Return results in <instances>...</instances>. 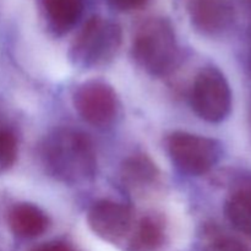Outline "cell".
Here are the masks:
<instances>
[{
  "instance_id": "cell-6",
  "label": "cell",
  "mask_w": 251,
  "mask_h": 251,
  "mask_svg": "<svg viewBox=\"0 0 251 251\" xmlns=\"http://www.w3.org/2000/svg\"><path fill=\"white\" fill-rule=\"evenodd\" d=\"M73 103L87 124L100 129L110 126L119 115L117 92L104 81L90 80L81 83L74 92Z\"/></svg>"
},
{
  "instance_id": "cell-9",
  "label": "cell",
  "mask_w": 251,
  "mask_h": 251,
  "mask_svg": "<svg viewBox=\"0 0 251 251\" xmlns=\"http://www.w3.org/2000/svg\"><path fill=\"white\" fill-rule=\"evenodd\" d=\"M123 186L132 195H145L161 180L158 167L147 154L136 153L126 158L120 168Z\"/></svg>"
},
{
  "instance_id": "cell-5",
  "label": "cell",
  "mask_w": 251,
  "mask_h": 251,
  "mask_svg": "<svg viewBox=\"0 0 251 251\" xmlns=\"http://www.w3.org/2000/svg\"><path fill=\"white\" fill-rule=\"evenodd\" d=\"M166 145L174 166L181 173L191 176L208 173L220 162L223 154L220 141L186 131L169 134Z\"/></svg>"
},
{
  "instance_id": "cell-3",
  "label": "cell",
  "mask_w": 251,
  "mask_h": 251,
  "mask_svg": "<svg viewBox=\"0 0 251 251\" xmlns=\"http://www.w3.org/2000/svg\"><path fill=\"white\" fill-rule=\"evenodd\" d=\"M123 43L120 25L102 16L90 17L70 46L71 63L81 69L108 65L117 56Z\"/></svg>"
},
{
  "instance_id": "cell-11",
  "label": "cell",
  "mask_w": 251,
  "mask_h": 251,
  "mask_svg": "<svg viewBox=\"0 0 251 251\" xmlns=\"http://www.w3.org/2000/svg\"><path fill=\"white\" fill-rule=\"evenodd\" d=\"M166 240V222L161 215L147 213L135 222L125 243L126 251H157Z\"/></svg>"
},
{
  "instance_id": "cell-7",
  "label": "cell",
  "mask_w": 251,
  "mask_h": 251,
  "mask_svg": "<svg viewBox=\"0 0 251 251\" xmlns=\"http://www.w3.org/2000/svg\"><path fill=\"white\" fill-rule=\"evenodd\" d=\"M87 223L100 239L112 244H125L134 229L135 218L127 205L104 199L91 206Z\"/></svg>"
},
{
  "instance_id": "cell-19",
  "label": "cell",
  "mask_w": 251,
  "mask_h": 251,
  "mask_svg": "<svg viewBox=\"0 0 251 251\" xmlns=\"http://www.w3.org/2000/svg\"><path fill=\"white\" fill-rule=\"evenodd\" d=\"M249 125H250V130H251V96H250V100H249Z\"/></svg>"
},
{
  "instance_id": "cell-20",
  "label": "cell",
  "mask_w": 251,
  "mask_h": 251,
  "mask_svg": "<svg viewBox=\"0 0 251 251\" xmlns=\"http://www.w3.org/2000/svg\"><path fill=\"white\" fill-rule=\"evenodd\" d=\"M248 1H249V6H250V9H251V0H248Z\"/></svg>"
},
{
  "instance_id": "cell-1",
  "label": "cell",
  "mask_w": 251,
  "mask_h": 251,
  "mask_svg": "<svg viewBox=\"0 0 251 251\" xmlns=\"http://www.w3.org/2000/svg\"><path fill=\"white\" fill-rule=\"evenodd\" d=\"M41 159L47 173L55 180L78 185L97 173V153L87 134L73 127H59L43 140Z\"/></svg>"
},
{
  "instance_id": "cell-16",
  "label": "cell",
  "mask_w": 251,
  "mask_h": 251,
  "mask_svg": "<svg viewBox=\"0 0 251 251\" xmlns=\"http://www.w3.org/2000/svg\"><path fill=\"white\" fill-rule=\"evenodd\" d=\"M108 4L118 11H134L144 7L149 0H107Z\"/></svg>"
},
{
  "instance_id": "cell-2",
  "label": "cell",
  "mask_w": 251,
  "mask_h": 251,
  "mask_svg": "<svg viewBox=\"0 0 251 251\" xmlns=\"http://www.w3.org/2000/svg\"><path fill=\"white\" fill-rule=\"evenodd\" d=\"M131 56L149 75L156 77L169 75L180 59L172 22L164 17H151L142 22L132 38Z\"/></svg>"
},
{
  "instance_id": "cell-17",
  "label": "cell",
  "mask_w": 251,
  "mask_h": 251,
  "mask_svg": "<svg viewBox=\"0 0 251 251\" xmlns=\"http://www.w3.org/2000/svg\"><path fill=\"white\" fill-rule=\"evenodd\" d=\"M34 251H76L73 247L63 242H51L36 248Z\"/></svg>"
},
{
  "instance_id": "cell-15",
  "label": "cell",
  "mask_w": 251,
  "mask_h": 251,
  "mask_svg": "<svg viewBox=\"0 0 251 251\" xmlns=\"http://www.w3.org/2000/svg\"><path fill=\"white\" fill-rule=\"evenodd\" d=\"M19 156V141L10 127L0 124V176L14 167Z\"/></svg>"
},
{
  "instance_id": "cell-14",
  "label": "cell",
  "mask_w": 251,
  "mask_h": 251,
  "mask_svg": "<svg viewBox=\"0 0 251 251\" xmlns=\"http://www.w3.org/2000/svg\"><path fill=\"white\" fill-rule=\"evenodd\" d=\"M200 251H251V247L235 235L212 228L208 230Z\"/></svg>"
},
{
  "instance_id": "cell-8",
  "label": "cell",
  "mask_w": 251,
  "mask_h": 251,
  "mask_svg": "<svg viewBox=\"0 0 251 251\" xmlns=\"http://www.w3.org/2000/svg\"><path fill=\"white\" fill-rule=\"evenodd\" d=\"M191 26L205 37L218 38L237 24V11L230 0H183Z\"/></svg>"
},
{
  "instance_id": "cell-13",
  "label": "cell",
  "mask_w": 251,
  "mask_h": 251,
  "mask_svg": "<svg viewBox=\"0 0 251 251\" xmlns=\"http://www.w3.org/2000/svg\"><path fill=\"white\" fill-rule=\"evenodd\" d=\"M225 213L235 230L251 238V183L230 194L226 201Z\"/></svg>"
},
{
  "instance_id": "cell-4",
  "label": "cell",
  "mask_w": 251,
  "mask_h": 251,
  "mask_svg": "<svg viewBox=\"0 0 251 251\" xmlns=\"http://www.w3.org/2000/svg\"><path fill=\"white\" fill-rule=\"evenodd\" d=\"M189 97L195 114L207 123L225 122L232 112L233 96L229 82L216 66H206L196 75Z\"/></svg>"
},
{
  "instance_id": "cell-10",
  "label": "cell",
  "mask_w": 251,
  "mask_h": 251,
  "mask_svg": "<svg viewBox=\"0 0 251 251\" xmlns=\"http://www.w3.org/2000/svg\"><path fill=\"white\" fill-rule=\"evenodd\" d=\"M7 226L21 239H34L48 230L50 220L42 208L29 202H19L7 212Z\"/></svg>"
},
{
  "instance_id": "cell-12",
  "label": "cell",
  "mask_w": 251,
  "mask_h": 251,
  "mask_svg": "<svg viewBox=\"0 0 251 251\" xmlns=\"http://www.w3.org/2000/svg\"><path fill=\"white\" fill-rule=\"evenodd\" d=\"M44 15L55 33L64 34L73 29L83 12V0H42Z\"/></svg>"
},
{
  "instance_id": "cell-18",
  "label": "cell",
  "mask_w": 251,
  "mask_h": 251,
  "mask_svg": "<svg viewBox=\"0 0 251 251\" xmlns=\"http://www.w3.org/2000/svg\"><path fill=\"white\" fill-rule=\"evenodd\" d=\"M242 60H243V66H244L245 71H247V74L251 78V31L249 36H248L247 43H245L244 51H243V55H242Z\"/></svg>"
}]
</instances>
